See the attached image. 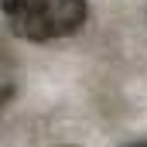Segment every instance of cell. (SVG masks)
Segmentation results:
<instances>
[{
  "label": "cell",
  "instance_id": "cell-1",
  "mask_svg": "<svg viewBox=\"0 0 147 147\" xmlns=\"http://www.w3.org/2000/svg\"><path fill=\"white\" fill-rule=\"evenodd\" d=\"M3 17L17 38L48 45L86 24V0H3Z\"/></svg>",
  "mask_w": 147,
  "mask_h": 147
}]
</instances>
